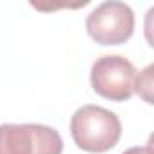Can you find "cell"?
Here are the masks:
<instances>
[{
	"instance_id": "6da1fadb",
	"label": "cell",
	"mask_w": 154,
	"mask_h": 154,
	"mask_svg": "<svg viewBox=\"0 0 154 154\" xmlns=\"http://www.w3.org/2000/svg\"><path fill=\"white\" fill-rule=\"evenodd\" d=\"M71 136L87 152H107L120 141L122 122L100 105H84L71 118Z\"/></svg>"
},
{
	"instance_id": "7a4b0ae2",
	"label": "cell",
	"mask_w": 154,
	"mask_h": 154,
	"mask_svg": "<svg viewBox=\"0 0 154 154\" xmlns=\"http://www.w3.org/2000/svg\"><path fill=\"white\" fill-rule=\"evenodd\" d=\"M63 141L56 129L40 123L0 125V154H62Z\"/></svg>"
},
{
	"instance_id": "3957f363",
	"label": "cell",
	"mask_w": 154,
	"mask_h": 154,
	"mask_svg": "<svg viewBox=\"0 0 154 154\" xmlns=\"http://www.w3.org/2000/svg\"><path fill=\"white\" fill-rule=\"evenodd\" d=\"M85 27L96 44L120 45L134 33V13L127 4L109 0L91 11L85 20Z\"/></svg>"
},
{
	"instance_id": "277c9868",
	"label": "cell",
	"mask_w": 154,
	"mask_h": 154,
	"mask_svg": "<svg viewBox=\"0 0 154 154\" xmlns=\"http://www.w3.org/2000/svg\"><path fill=\"white\" fill-rule=\"evenodd\" d=\"M136 78L134 65L120 54H105L91 67V85L96 94L111 102H125L132 96Z\"/></svg>"
},
{
	"instance_id": "5b68a950",
	"label": "cell",
	"mask_w": 154,
	"mask_h": 154,
	"mask_svg": "<svg viewBox=\"0 0 154 154\" xmlns=\"http://www.w3.org/2000/svg\"><path fill=\"white\" fill-rule=\"evenodd\" d=\"M152 71L154 65H149L145 71H141L140 74H136L134 84H132V93H138L147 103H152Z\"/></svg>"
},
{
	"instance_id": "8992f818",
	"label": "cell",
	"mask_w": 154,
	"mask_h": 154,
	"mask_svg": "<svg viewBox=\"0 0 154 154\" xmlns=\"http://www.w3.org/2000/svg\"><path fill=\"white\" fill-rule=\"evenodd\" d=\"M123 154H152V145H145V147H132V149H127Z\"/></svg>"
}]
</instances>
